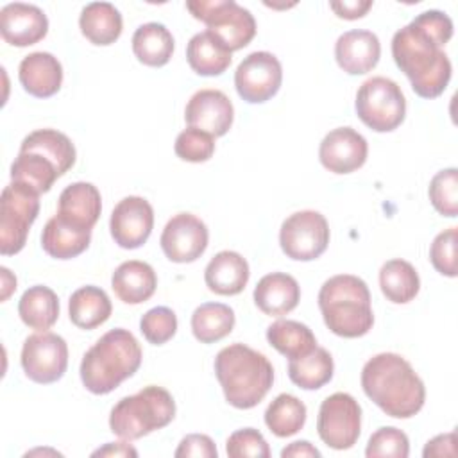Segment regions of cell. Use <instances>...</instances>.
<instances>
[{"label": "cell", "mask_w": 458, "mask_h": 458, "mask_svg": "<svg viewBox=\"0 0 458 458\" xmlns=\"http://www.w3.org/2000/svg\"><path fill=\"white\" fill-rule=\"evenodd\" d=\"M186 59L190 68L204 77L224 73L231 64V50L209 30L197 32L186 47Z\"/></svg>", "instance_id": "26"}, {"label": "cell", "mask_w": 458, "mask_h": 458, "mask_svg": "<svg viewBox=\"0 0 458 458\" xmlns=\"http://www.w3.org/2000/svg\"><path fill=\"white\" fill-rule=\"evenodd\" d=\"M304 422L306 406L292 394H279L265 410V424L279 438L299 433Z\"/></svg>", "instance_id": "37"}, {"label": "cell", "mask_w": 458, "mask_h": 458, "mask_svg": "<svg viewBox=\"0 0 458 458\" xmlns=\"http://www.w3.org/2000/svg\"><path fill=\"white\" fill-rule=\"evenodd\" d=\"M249 263L234 250H220L204 270L206 286L218 295H238L249 283Z\"/></svg>", "instance_id": "22"}, {"label": "cell", "mask_w": 458, "mask_h": 458, "mask_svg": "<svg viewBox=\"0 0 458 458\" xmlns=\"http://www.w3.org/2000/svg\"><path fill=\"white\" fill-rule=\"evenodd\" d=\"M381 55L379 38L365 29L344 32L335 43L338 66L349 75H361L376 68Z\"/></svg>", "instance_id": "19"}, {"label": "cell", "mask_w": 458, "mask_h": 458, "mask_svg": "<svg viewBox=\"0 0 458 458\" xmlns=\"http://www.w3.org/2000/svg\"><path fill=\"white\" fill-rule=\"evenodd\" d=\"M157 286L154 268L140 259H129L116 267L111 277V288L125 304H141L148 301Z\"/></svg>", "instance_id": "24"}, {"label": "cell", "mask_w": 458, "mask_h": 458, "mask_svg": "<svg viewBox=\"0 0 458 458\" xmlns=\"http://www.w3.org/2000/svg\"><path fill=\"white\" fill-rule=\"evenodd\" d=\"M329 243V225L322 213L304 209L290 215L279 229L283 252L295 261H311L324 254Z\"/></svg>", "instance_id": "11"}, {"label": "cell", "mask_w": 458, "mask_h": 458, "mask_svg": "<svg viewBox=\"0 0 458 458\" xmlns=\"http://www.w3.org/2000/svg\"><path fill=\"white\" fill-rule=\"evenodd\" d=\"M0 274H2V295H0V299L7 301V297L16 290V277L11 274V270L7 267H2Z\"/></svg>", "instance_id": "49"}, {"label": "cell", "mask_w": 458, "mask_h": 458, "mask_svg": "<svg viewBox=\"0 0 458 458\" xmlns=\"http://www.w3.org/2000/svg\"><path fill=\"white\" fill-rule=\"evenodd\" d=\"M174 150L182 161L204 163L215 152V138L200 129L188 127L181 131L179 136L175 138Z\"/></svg>", "instance_id": "41"}, {"label": "cell", "mask_w": 458, "mask_h": 458, "mask_svg": "<svg viewBox=\"0 0 458 458\" xmlns=\"http://www.w3.org/2000/svg\"><path fill=\"white\" fill-rule=\"evenodd\" d=\"M59 177L57 166L39 152L20 150L11 165V179L29 184L39 195L47 193Z\"/></svg>", "instance_id": "35"}, {"label": "cell", "mask_w": 458, "mask_h": 458, "mask_svg": "<svg viewBox=\"0 0 458 458\" xmlns=\"http://www.w3.org/2000/svg\"><path fill=\"white\" fill-rule=\"evenodd\" d=\"M429 200L442 215L454 218L458 215V170L445 168L433 175L429 182Z\"/></svg>", "instance_id": "38"}, {"label": "cell", "mask_w": 458, "mask_h": 458, "mask_svg": "<svg viewBox=\"0 0 458 458\" xmlns=\"http://www.w3.org/2000/svg\"><path fill=\"white\" fill-rule=\"evenodd\" d=\"M100 211H102L100 191L91 182H84V181L72 182L59 195L57 215L73 225L93 229V225L100 216Z\"/></svg>", "instance_id": "23"}, {"label": "cell", "mask_w": 458, "mask_h": 458, "mask_svg": "<svg viewBox=\"0 0 458 458\" xmlns=\"http://www.w3.org/2000/svg\"><path fill=\"white\" fill-rule=\"evenodd\" d=\"M20 150H32L43 154L57 166L61 175H64L75 165L77 157L72 140L55 129L32 131L23 138Z\"/></svg>", "instance_id": "32"}, {"label": "cell", "mask_w": 458, "mask_h": 458, "mask_svg": "<svg viewBox=\"0 0 458 458\" xmlns=\"http://www.w3.org/2000/svg\"><path fill=\"white\" fill-rule=\"evenodd\" d=\"M132 52L147 66H165L174 54V36L163 23H143L132 34Z\"/></svg>", "instance_id": "29"}, {"label": "cell", "mask_w": 458, "mask_h": 458, "mask_svg": "<svg viewBox=\"0 0 458 458\" xmlns=\"http://www.w3.org/2000/svg\"><path fill=\"white\" fill-rule=\"evenodd\" d=\"M410 454V442L404 431L394 428V426H385L374 431L367 442L365 456L367 458H381V456H390V458H406Z\"/></svg>", "instance_id": "39"}, {"label": "cell", "mask_w": 458, "mask_h": 458, "mask_svg": "<svg viewBox=\"0 0 458 458\" xmlns=\"http://www.w3.org/2000/svg\"><path fill=\"white\" fill-rule=\"evenodd\" d=\"M39 213V193L25 182L11 181L0 197V252L18 254Z\"/></svg>", "instance_id": "8"}, {"label": "cell", "mask_w": 458, "mask_h": 458, "mask_svg": "<svg viewBox=\"0 0 458 458\" xmlns=\"http://www.w3.org/2000/svg\"><path fill=\"white\" fill-rule=\"evenodd\" d=\"M233 104L220 89H199L191 95L184 109L186 123L211 134L213 138L227 134L233 125Z\"/></svg>", "instance_id": "17"}, {"label": "cell", "mask_w": 458, "mask_h": 458, "mask_svg": "<svg viewBox=\"0 0 458 458\" xmlns=\"http://www.w3.org/2000/svg\"><path fill=\"white\" fill-rule=\"evenodd\" d=\"M140 331L148 344L163 345L174 338L177 331V317L170 308L156 306L141 317Z\"/></svg>", "instance_id": "40"}, {"label": "cell", "mask_w": 458, "mask_h": 458, "mask_svg": "<svg viewBox=\"0 0 458 458\" xmlns=\"http://www.w3.org/2000/svg\"><path fill=\"white\" fill-rule=\"evenodd\" d=\"M329 7L335 11L338 18L344 20H358L367 14L372 7L370 0H344V2H329Z\"/></svg>", "instance_id": "46"}, {"label": "cell", "mask_w": 458, "mask_h": 458, "mask_svg": "<svg viewBox=\"0 0 458 458\" xmlns=\"http://www.w3.org/2000/svg\"><path fill=\"white\" fill-rule=\"evenodd\" d=\"M91 242V229L73 225L54 215L43 227L41 247L43 250L55 259H72L82 254Z\"/></svg>", "instance_id": "25"}, {"label": "cell", "mask_w": 458, "mask_h": 458, "mask_svg": "<svg viewBox=\"0 0 458 458\" xmlns=\"http://www.w3.org/2000/svg\"><path fill=\"white\" fill-rule=\"evenodd\" d=\"M21 369L25 376L39 385L59 381L68 367V345L52 331L30 335L21 347Z\"/></svg>", "instance_id": "12"}, {"label": "cell", "mask_w": 458, "mask_h": 458, "mask_svg": "<svg viewBox=\"0 0 458 458\" xmlns=\"http://www.w3.org/2000/svg\"><path fill=\"white\" fill-rule=\"evenodd\" d=\"M227 456L231 458H268L270 456V447L265 440V437L254 429V428H243L236 429L225 444Z\"/></svg>", "instance_id": "43"}, {"label": "cell", "mask_w": 458, "mask_h": 458, "mask_svg": "<svg viewBox=\"0 0 458 458\" xmlns=\"http://www.w3.org/2000/svg\"><path fill=\"white\" fill-rule=\"evenodd\" d=\"M154 227V209L150 202L138 195L122 199L109 218V231L122 249L141 247Z\"/></svg>", "instance_id": "15"}, {"label": "cell", "mask_w": 458, "mask_h": 458, "mask_svg": "<svg viewBox=\"0 0 458 458\" xmlns=\"http://www.w3.org/2000/svg\"><path fill=\"white\" fill-rule=\"evenodd\" d=\"M48 32L47 14L32 4L14 2L0 11V34L13 47H30Z\"/></svg>", "instance_id": "18"}, {"label": "cell", "mask_w": 458, "mask_h": 458, "mask_svg": "<svg viewBox=\"0 0 458 458\" xmlns=\"http://www.w3.org/2000/svg\"><path fill=\"white\" fill-rule=\"evenodd\" d=\"M234 311L222 302H204L191 315V333L202 344L225 338L234 327Z\"/></svg>", "instance_id": "36"}, {"label": "cell", "mask_w": 458, "mask_h": 458, "mask_svg": "<svg viewBox=\"0 0 458 458\" xmlns=\"http://www.w3.org/2000/svg\"><path fill=\"white\" fill-rule=\"evenodd\" d=\"M175 458H190V456H200V458H216L218 451L215 442L208 435H199L191 433L186 435L181 442L179 447L174 453Z\"/></svg>", "instance_id": "44"}, {"label": "cell", "mask_w": 458, "mask_h": 458, "mask_svg": "<svg viewBox=\"0 0 458 458\" xmlns=\"http://www.w3.org/2000/svg\"><path fill=\"white\" fill-rule=\"evenodd\" d=\"M365 395L394 419L417 415L426 401V388L413 367L395 352H379L361 369Z\"/></svg>", "instance_id": "2"}, {"label": "cell", "mask_w": 458, "mask_h": 458, "mask_svg": "<svg viewBox=\"0 0 458 458\" xmlns=\"http://www.w3.org/2000/svg\"><path fill=\"white\" fill-rule=\"evenodd\" d=\"M91 456H138V451L127 442H109L104 447L93 451Z\"/></svg>", "instance_id": "48"}, {"label": "cell", "mask_w": 458, "mask_h": 458, "mask_svg": "<svg viewBox=\"0 0 458 458\" xmlns=\"http://www.w3.org/2000/svg\"><path fill=\"white\" fill-rule=\"evenodd\" d=\"M290 456L292 458H310V456L320 458V451L313 447L308 440H297L281 451V458H290Z\"/></svg>", "instance_id": "47"}, {"label": "cell", "mask_w": 458, "mask_h": 458, "mask_svg": "<svg viewBox=\"0 0 458 458\" xmlns=\"http://www.w3.org/2000/svg\"><path fill=\"white\" fill-rule=\"evenodd\" d=\"M81 32L93 45H111L122 34V14L109 2H91L81 11L79 18Z\"/></svg>", "instance_id": "27"}, {"label": "cell", "mask_w": 458, "mask_h": 458, "mask_svg": "<svg viewBox=\"0 0 458 458\" xmlns=\"http://www.w3.org/2000/svg\"><path fill=\"white\" fill-rule=\"evenodd\" d=\"M453 36L451 18L437 9L415 16L392 38V57L422 98H437L451 79V61L444 45Z\"/></svg>", "instance_id": "1"}, {"label": "cell", "mask_w": 458, "mask_h": 458, "mask_svg": "<svg viewBox=\"0 0 458 458\" xmlns=\"http://www.w3.org/2000/svg\"><path fill=\"white\" fill-rule=\"evenodd\" d=\"M367 140L352 127H336L329 131L318 147V159L333 174H351L367 161Z\"/></svg>", "instance_id": "16"}, {"label": "cell", "mask_w": 458, "mask_h": 458, "mask_svg": "<svg viewBox=\"0 0 458 458\" xmlns=\"http://www.w3.org/2000/svg\"><path fill=\"white\" fill-rule=\"evenodd\" d=\"M456 240L458 231L456 227H449L438 233L429 247V259L437 272L447 277H456L458 265H456Z\"/></svg>", "instance_id": "42"}, {"label": "cell", "mask_w": 458, "mask_h": 458, "mask_svg": "<svg viewBox=\"0 0 458 458\" xmlns=\"http://www.w3.org/2000/svg\"><path fill=\"white\" fill-rule=\"evenodd\" d=\"M281 82V63L274 54L265 50L243 57L234 72L236 91L249 104H263L270 100L279 91Z\"/></svg>", "instance_id": "13"}, {"label": "cell", "mask_w": 458, "mask_h": 458, "mask_svg": "<svg viewBox=\"0 0 458 458\" xmlns=\"http://www.w3.org/2000/svg\"><path fill=\"white\" fill-rule=\"evenodd\" d=\"M175 417V401L163 386L148 385L120 399L109 415L111 431L122 440H138L168 426Z\"/></svg>", "instance_id": "6"}, {"label": "cell", "mask_w": 458, "mask_h": 458, "mask_svg": "<svg viewBox=\"0 0 458 458\" xmlns=\"http://www.w3.org/2000/svg\"><path fill=\"white\" fill-rule=\"evenodd\" d=\"M317 431L320 440L336 451L349 449L361 433V408L347 392L327 395L318 410Z\"/></svg>", "instance_id": "10"}, {"label": "cell", "mask_w": 458, "mask_h": 458, "mask_svg": "<svg viewBox=\"0 0 458 458\" xmlns=\"http://www.w3.org/2000/svg\"><path fill=\"white\" fill-rule=\"evenodd\" d=\"M113 306L107 293L93 284L77 288L68 301V313L73 326L95 329L111 317Z\"/></svg>", "instance_id": "28"}, {"label": "cell", "mask_w": 458, "mask_h": 458, "mask_svg": "<svg viewBox=\"0 0 458 458\" xmlns=\"http://www.w3.org/2000/svg\"><path fill=\"white\" fill-rule=\"evenodd\" d=\"M318 308L327 329L344 338L367 335L374 324L367 283L352 274L329 277L318 292Z\"/></svg>", "instance_id": "5"}, {"label": "cell", "mask_w": 458, "mask_h": 458, "mask_svg": "<svg viewBox=\"0 0 458 458\" xmlns=\"http://www.w3.org/2000/svg\"><path fill=\"white\" fill-rule=\"evenodd\" d=\"M18 79L29 95L48 98L61 89L63 66L50 52H32L21 59Z\"/></svg>", "instance_id": "20"}, {"label": "cell", "mask_w": 458, "mask_h": 458, "mask_svg": "<svg viewBox=\"0 0 458 458\" xmlns=\"http://www.w3.org/2000/svg\"><path fill=\"white\" fill-rule=\"evenodd\" d=\"M18 315L21 322L30 329L47 331L59 318V299L48 286H30L20 297Z\"/></svg>", "instance_id": "30"}, {"label": "cell", "mask_w": 458, "mask_h": 458, "mask_svg": "<svg viewBox=\"0 0 458 458\" xmlns=\"http://www.w3.org/2000/svg\"><path fill=\"white\" fill-rule=\"evenodd\" d=\"M301 301V286L293 276L272 272L263 276L254 288L256 306L270 317H281L297 308Z\"/></svg>", "instance_id": "21"}, {"label": "cell", "mask_w": 458, "mask_h": 458, "mask_svg": "<svg viewBox=\"0 0 458 458\" xmlns=\"http://www.w3.org/2000/svg\"><path fill=\"white\" fill-rule=\"evenodd\" d=\"M335 363L331 354L324 347H315L311 352L293 358L288 363V376L292 383L304 390L322 388L331 381Z\"/></svg>", "instance_id": "34"}, {"label": "cell", "mask_w": 458, "mask_h": 458, "mask_svg": "<svg viewBox=\"0 0 458 458\" xmlns=\"http://www.w3.org/2000/svg\"><path fill=\"white\" fill-rule=\"evenodd\" d=\"M215 374L225 401L238 410L258 406L274 383V369L268 358L243 344H231L218 351Z\"/></svg>", "instance_id": "4"}, {"label": "cell", "mask_w": 458, "mask_h": 458, "mask_svg": "<svg viewBox=\"0 0 458 458\" xmlns=\"http://www.w3.org/2000/svg\"><path fill=\"white\" fill-rule=\"evenodd\" d=\"M268 344L283 356L293 360L311 352L317 347L313 331L297 320H276L267 327Z\"/></svg>", "instance_id": "33"}, {"label": "cell", "mask_w": 458, "mask_h": 458, "mask_svg": "<svg viewBox=\"0 0 458 458\" xmlns=\"http://www.w3.org/2000/svg\"><path fill=\"white\" fill-rule=\"evenodd\" d=\"M379 286L383 295L394 304H406L420 290V279L415 267L401 258L386 261L379 270Z\"/></svg>", "instance_id": "31"}, {"label": "cell", "mask_w": 458, "mask_h": 458, "mask_svg": "<svg viewBox=\"0 0 458 458\" xmlns=\"http://www.w3.org/2000/svg\"><path fill=\"white\" fill-rule=\"evenodd\" d=\"M208 240V227L199 216L191 213H177L166 222L159 243L170 261L191 263L204 254Z\"/></svg>", "instance_id": "14"}, {"label": "cell", "mask_w": 458, "mask_h": 458, "mask_svg": "<svg viewBox=\"0 0 458 458\" xmlns=\"http://www.w3.org/2000/svg\"><path fill=\"white\" fill-rule=\"evenodd\" d=\"M186 9L231 52L247 47L256 36L254 16L234 0H188Z\"/></svg>", "instance_id": "7"}, {"label": "cell", "mask_w": 458, "mask_h": 458, "mask_svg": "<svg viewBox=\"0 0 458 458\" xmlns=\"http://www.w3.org/2000/svg\"><path fill=\"white\" fill-rule=\"evenodd\" d=\"M358 118L376 132L397 129L406 116V98L401 86L388 77L367 79L356 93Z\"/></svg>", "instance_id": "9"}, {"label": "cell", "mask_w": 458, "mask_h": 458, "mask_svg": "<svg viewBox=\"0 0 458 458\" xmlns=\"http://www.w3.org/2000/svg\"><path fill=\"white\" fill-rule=\"evenodd\" d=\"M422 456L424 458H433V456H451L454 458L456 456V433L451 431V433H444V435H438L435 438H431L424 451H422Z\"/></svg>", "instance_id": "45"}, {"label": "cell", "mask_w": 458, "mask_h": 458, "mask_svg": "<svg viewBox=\"0 0 458 458\" xmlns=\"http://www.w3.org/2000/svg\"><path fill=\"white\" fill-rule=\"evenodd\" d=\"M141 358V347L129 329H111L84 352L81 381L95 395L109 394L140 369Z\"/></svg>", "instance_id": "3"}]
</instances>
